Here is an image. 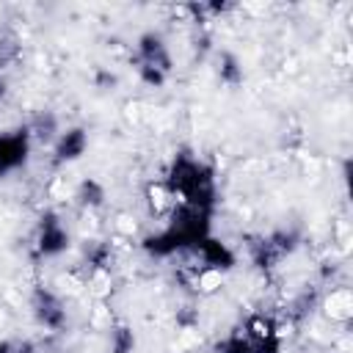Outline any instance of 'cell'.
I'll use <instances>...</instances> for the list:
<instances>
[{
    "mask_svg": "<svg viewBox=\"0 0 353 353\" xmlns=\"http://www.w3.org/2000/svg\"><path fill=\"white\" fill-rule=\"evenodd\" d=\"M165 185L174 190L179 204H188L212 215L218 204V182H215V171L204 160L193 157L190 152L174 154L165 174Z\"/></svg>",
    "mask_w": 353,
    "mask_h": 353,
    "instance_id": "cell-1",
    "label": "cell"
},
{
    "mask_svg": "<svg viewBox=\"0 0 353 353\" xmlns=\"http://www.w3.org/2000/svg\"><path fill=\"white\" fill-rule=\"evenodd\" d=\"M135 74L143 85L149 88H160L165 85V80L174 72V58L168 50V41L163 39V33L157 30H143L135 44H132V55H130Z\"/></svg>",
    "mask_w": 353,
    "mask_h": 353,
    "instance_id": "cell-2",
    "label": "cell"
},
{
    "mask_svg": "<svg viewBox=\"0 0 353 353\" xmlns=\"http://www.w3.org/2000/svg\"><path fill=\"white\" fill-rule=\"evenodd\" d=\"M298 245H301V232L298 229H273V232L259 234L248 243V256L259 270L270 273L287 256H292L298 251Z\"/></svg>",
    "mask_w": 353,
    "mask_h": 353,
    "instance_id": "cell-3",
    "label": "cell"
},
{
    "mask_svg": "<svg viewBox=\"0 0 353 353\" xmlns=\"http://www.w3.org/2000/svg\"><path fill=\"white\" fill-rule=\"evenodd\" d=\"M72 245V234L66 229V223L61 221V215L55 210H44L36 221L33 229V240H30V256L33 259H55L61 254H66V248Z\"/></svg>",
    "mask_w": 353,
    "mask_h": 353,
    "instance_id": "cell-4",
    "label": "cell"
},
{
    "mask_svg": "<svg viewBox=\"0 0 353 353\" xmlns=\"http://www.w3.org/2000/svg\"><path fill=\"white\" fill-rule=\"evenodd\" d=\"M28 303H30V314H33L39 328L61 334L69 325V312H66L63 298L55 290H50L47 284H36L30 290V301Z\"/></svg>",
    "mask_w": 353,
    "mask_h": 353,
    "instance_id": "cell-5",
    "label": "cell"
},
{
    "mask_svg": "<svg viewBox=\"0 0 353 353\" xmlns=\"http://www.w3.org/2000/svg\"><path fill=\"white\" fill-rule=\"evenodd\" d=\"M33 152V138L28 127H14V130H0V179L11 176L19 171Z\"/></svg>",
    "mask_w": 353,
    "mask_h": 353,
    "instance_id": "cell-6",
    "label": "cell"
},
{
    "mask_svg": "<svg viewBox=\"0 0 353 353\" xmlns=\"http://www.w3.org/2000/svg\"><path fill=\"white\" fill-rule=\"evenodd\" d=\"M185 254H190L193 256V262L196 265H201L204 270H210V273H226V270H232L234 265H237V254L223 243V240H218V237H212V234H207L204 240H199L193 248H188Z\"/></svg>",
    "mask_w": 353,
    "mask_h": 353,
    "instance_id": "cell-7",
    "label": "cell"
},
{
    "mask_svg": "<svg viewBox=\"0 0 353 353\" xmlns=\"http://www.w3.org/2000/svg\"><path fill=\"white\" fill-rule=\"evenodd\" d=\"M240 328L251 345V353H279L281 350V334H279V323L273 317L251 314Z\"/></svg>",
    "mask_w": 353,
    "mask_h": 353,
    "instance_id": "cell-8",
    "label": "cell"
},
{
    "mask_svg": "<svg viewBox=\"0 0 353 353\" xmlns=\"http://www.w3.org/2000/svg\"><path fill=\"white\" fill-rule=\"evenodd\" d=\"M85 149H88V130L80 124L66 127V130H61V135L52 143V163L55 165L77 163L85 154Z\"/></svg>",
    "mask_w": 353,
    "mask_h": 353,
    "instance_id": "cell-9",
    "label": "cell"
},
{
    "mask_svg": "<svg viewBox=\"0 0 353 353\" xmlns=\"http://www.w3.org/2000/svg\"><path fill=\"white\" fill-rule=\"evenodd\" d=\"M80 265L88 276H105L113 268V245L108 240H85L80 248Z\"/></svg>",
    "mask_w": 353,
    "mask_h": 353,
    "instance_id": "cell-10",
    "label": "cell"
},
{
    "mask_svg": "<svg viewBox=\"0 0 353 353\" xmlns=\"http://www.w3.org/2000/svg\"><path fill=\"white\" fill-rule=\"evenodd\" d=\"M25 127H28L33 143H44V146H52L55 138L61 135V119L52 110H39Z\"/></svg>",
    "mask_w": 353,
    "mask_h": 353,
    "instance_id": "cell-11",
    "label": "cell"
},
{
    "mask_svg": "<svg viewBox=\"0 0 353 353\" xmlns=\"http://www.w3.org/2000/svg\"><path fill=\"white\" fill-rule=\"evenodd\" d=\"M105 201H108V190H105V185H102L99 179L83 176V179L77 182V188H74V204H77L80 210L94 212V210L105 207Z\"/></svg>",
    "mask_w": 353,
    "mask_h": 353,
    "instance_id": "cell-12",
    "label": "cell"
},
{
    "mask_svg": "<svg viewBox=\"0 0 353 353\" xmlns=\"http://www.w3.org/2000/svg\"><path fill=\"white\" fill-rule=\"evenodd\" d=\"M215 74H218V80H221L223 85H229V88H237V85H243V80H245L243 61H240L232 50H218V52H215Z\"/></svg>",
    "mask_w": 353,
    "mask_h": 353,
    "instance_id": "cell-13",
    "label": "cell"
},
{
    "mask_svg": "<svg viewBox=\"0 0 353 353\" xmlns=\"http://www.w3.org/2000/svg\"><path fill=\"white\" fill-rule=\"evenodd\" d=\"M135 345H138V336L132 325L113 323L108 328V353H135Z\"/></svg>",
    "mask_w": 353,
    "mask_h": 353,
    "instance_id": "cell-14",
    "label": "cell"
},
{
    "mask_svg": "<svg viewBox=\"0 0 353 353\" xmlns=\"http://www.w3.org/2000/svg\"><path fill=\"white\" fill-rule=\"evenodd\" d=\"M325 306H328L331 320H336V323H347L350 314H353V298H350V290H347V287H331V295L325 298Z\"/></svg>",
    "mask_w": 353,
    "mask_h": 353,
    "instance_id": "cell-15",
    "label": "cell"
},
{
    "mask_svg": "<svg viewBox=\"0 0 353 353\" xmlns=\"http://www.w3.org/2000/svg\"><path fill=\"white\" fill-rule=\"evenodd\" d=\"M317 306H320V292H317V290H303V292L290 303V317H292V320H303V317H309Z\"/></svg>",
    "mask_w": 353,
    "mask_h": 353,
    "instance_id": "cell-16",
    "label": "cell"
},
{
    "mask_svg": "<svg viewBox=\"0 0 353 353\" xmlns=\"http://www.w3.org/2000/svg\"><path fill=\"white\" fill-rule=\"evenodd\" d=\"M215 353H251V345H248L243 328H232L223 339H218Z\"/></svg>",
    "mask_w": 353,
    "mask_h": 353,
    "instance_id": "cell-17",
    "label": "cell"
},
{
    "mask_svg": "<svg viewBox=\"0 0 353 353\" xmlns=\"http://www.w3.org/2000/svg\"><path fill=\"white\" fill-rule=\"evenodd\" d=\"M0 353H41V347L28 336H6L0 339Z\"/></svg>",
    "mask_w": 353,
    "mask_h": 353,
    "instance_id": "cell-18",
    "label": "cell"
},
{
    "mask_svg": "<svg viewBox=\"0 0 353 353\" xmlns=\"http://www.w3.org/2000/svg\"><path fill=\"white\" fill-rule=\"evenodd\" d=\"M94 85H97L99 91H113V88L119 85V77H116V72L99 66V69L94 72Z\"/></svg>",
    "mask_w": 353,
    "mask_h": 353,
    "instance_id": "cell-19",
    "label": "cell"
},
{
    "mask_svg": "<svg viewBox=\"0 0 353 353\" xmlns=\"http://www.w3.org/2000/svg\"><path fill=\"white\" fill-rule=\"evenodd\" d=\"M8 94H11V85H8V77H6V72L0 69V105L8 99Z\"/></svg>",
    "mask_w": 353,
    "mask_h": 353,
    "instance_id": "cell-20",
    "label": "cell"
}]
</instances>
